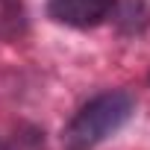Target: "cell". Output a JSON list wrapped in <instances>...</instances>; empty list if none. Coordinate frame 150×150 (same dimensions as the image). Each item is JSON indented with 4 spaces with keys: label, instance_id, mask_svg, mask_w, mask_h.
<instances>
[{
    "label": "cell",
    "instance_id": "1",
    "mask_svg": "<svg viewBox=\"0 0 150 150\" xmlns=\"http://www.w3.org/2000/svg\"><path fill=\"white\" fill-rule=\"evenodd\" d=\"M132 109H135V100L127 91H109V94L94 97L68 124L65 144L71 150H88V147L100 144L103 138H109L129 121Z\"/></svg>",
    "mask_w": 150,
    "mask_h": 150
},
{
    "label": "cell",
    "instance_id": "2",
    "mask_svg": "<svg viewBox=\"0 0 150 150\" xmlns=\"http://www.w3.org/2000/svg\"><path fill=\"white\" fill-rule=\"evenodd\" d=\"M47 12L53 21L68 27H94L112 12V0H50Z\"/></svg>",
    "mask_w": 150,
    "mask_h": 150
},
{
    "label": "cell",
    "instance_id": "3",
    "mask_svg": "<svg viewBox=\"0 0 150 150\" xmlns=\"http://www.w3.org/2000/svg\"><path fill=\"white\" fill-rule=\"evenodd\" d=\"M24 24V9L18 0H0V38H9L21 30Z\"/></svg>",
    "mask_w": 150,
    "mask_h": 150
}]
</instances>
